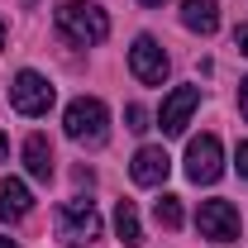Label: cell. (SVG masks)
<instances>
[{
    "label": "cell",
    "instance_id": "obj_11",
    "mask_svg": "<svg viewBox=\"0 0 248 248\" xmlns=\"http://www.w3.org/2000/svg\"><path fill=\"white\" fill-rule=\"evenodd\" d=\"M24 167H29L33 182H48V177H53V143H48L43 134H29V139H24Z\"/></svg>",
    "mask_w": 248,
    "mask_h": 248
},
{
    "label": "cell",
    "instance_id": "obj_20",
    "mask_svg": "<svg viewBox=\"0 0 248 248\" xmlns=\"http://www.w3.org/2000/svg\"><path fill=\"white\" fill-rule=\"evenodd\" d=\"M0 248H19V244H15V239H0Z\"/></svg>",
    "mask_w": 248,
    "mask_h": 248
},
{
    "label": "cell",
    "instance_id": "obj_17",
    "mask_svg": "<svg viewBox=\"0 0 248 248\" xmlns=\"http://www.w3.org/2000/svg\"><path fill=\"white\" fill-rule=\"evenodd\" d=\"M239 115H244V120H248V77H244V81H239Z\"/></svg>",
    "mask_w": 248,
    "mask_h": 248
},
{
    "label": "cell",
    "instance_id": "obj_10",
    "mask_svg": "<svg viewBox=\"0 0 248 248\" xmlns=\"http://www.w3.org/2000/svg\"><path fill=\"white\" fill-rule=\"evenodd\" d=\"M33 210V196L19 177H5L0 182V219H24Z\"/></svg>",
    "mask_w": 248,
    "mask_h": 248
},
{
    "label": "cell",
    "instance_id": "obj_13",
    "mask_svg": "<svg viewBox=\"0 0 248 248\" xmlns=\"http://www.w3.org/2000/svg\"><path fill=\"white\" fill-rule=\"evenodd\" d=\"M115 229H120V239L129 248L143 244V229H139V210H134V201H120V205H115Z\"/></svg>",
    "mask_w": 248,
    "mask_h": 248
},
{
    "label": "cell",
    "instance_id": "obj_3",
    "mask_svg": "<svg viewBox=\"0 0 248 248\" xmlns=\"http://www.w3.org/2000/svg\"><path fill=\"white\" fill-rule=\"evenodd\" d=\"M53 81L48 77H38V72H19L15 81H10V105L19 110V115H29V120H38V115H48L53 110Z\"/></svg>",
    "mask_w": 248,
    "mask_h": 248
},
{
    "label": "cell",
    "instance_id": "obj_22",
    "mask_svg": "<svg viewBox=\"0 0 248 248\" xmlns=\"http://www.w3.org/2000/svg\"><path fill=\"white\" fill-rule=\"evenodd\" d=\"M0 48H5V24H0Z\"/></svg>",
    "mask_w": 248,
    "mask_h": 248
},
{
    "label": "cell",
    "instance_id": "obj_4",
    "mask_svg": "<svg viewBox=\"0 0 248 248\" xmlns=\"http://www.w3.org/2000/svg\"><path fill=\"white\" fill-rule=\"evenodd\" d=\"M58 239L62 244H91L100 239V215L91 201H62L58 205Z\"/></svg>",
    "mask_w": 248,
    "mask_h": 248
},
{
    "label": "cell",
    "instance_id": "obj_16",
    "mask_svg": "<svg viewBox=\"0 0 248 248\" xmlns=\"http://www.w3.org/2000/svg\"><path fill=\"white\" fill-rule=\"evenodd\" d=\"M234 48L248 58V24H239V29H234Z\"/></svg>",
    "mask_w": 248,
    "mask_h": 248
},
{
    "label": "cell",
    "instance_id": "obj_14",
    "mask_svg": "<svg viewBox=\"0 0 248 248\" xmlns=\"http://www.w3.org/2000/svg\"><path fill=\"white\" fill-rule=\"evenodd\" d=\"M153 215H157L162 229H177V224H182V201H177V196H162V201L153 205Z\"/></svg>",
    "mask_w": 248,
    "mask_h": 248
},
{
    "label": "cell",
    "instance_id": "obj_8",
    "mask_svg": "<svg viewBox=\"0 0 248 248\" xmlns=\"http://www.w3.org/2000/svg\"><path fill=\"white\" fill-rule=\"evenodd\" d=\"M196 105H201V91H196V86H177V91L162 100V115H157L162 134H167V139L186 134V120H191V110H196Z\"/></svg>",
    "mask_w": 248,
    "mask_h": 248
},
{
    "label": "cell",
    "instance_id": "obj_6",
    "mask_svg": "<svg viewBox=\"0 0 248 248\" xmlns=\"http://www.w3.org/2000/svg\"><path fill=\"white\" fill-rule=\"evenodd\" d=\"M196 229H201L205 239H215V244H234L239 229H244L239 205H229V201H201V210H196Z\"/></svg>",
    "mask_w": 248,
    "mask_h": 248
},
{
    "label": "cell",
    "instance_id": "obj_21",
    "mask_svg": "<svg viewBox=\"0 0 248 248\" xmlns=\"http://www.w3.org/2000/svg\"><path fill=\"white\" fill-rule=\"evenodd\" d=\"M143 5H167V0H143Z\"/></svg>",
    "mask_w": 248,
    "mask_h": 248
},
{
    "label": "cell",
    "instance_id": "obj_15",
    "mask_svg": "<svg viewBox=\"0 0 248 248\" xmlns=\"http://www.w3.org/2000/svg\"><path fill=\"white\" fill-rule=\"evenodd\" d=\"M124 120H129L134 134H143V129H148V110H143V105H129V110H124Z\"/></svg>",
    "mask_w": 248,
    "mask_h": 248
},
{
    "label": "cell",
    "instance_id": "obj_1",
    "mask_svg": "<svg viewBox=\"0 0 248 248\" xmlns=\"http://www.w3.org/2000/svg\"><path fill=\"white\" fill-rule=\"evenodd\" d=\"M62 129L72 143H86V148H100L110 139V110L95 100V95H77L62 115Z\"/></svg>",
    "mask_w": 248,
    "mask_h": 248
},
{
    "label": "cell",
    "instance_id": "obj_5",
    "mask_svg": "<svg viewBox=\"0 0 248 248\" xmlns=\"http://www.w3.org/2000/svg\"><path fill=\"white\" fill-rule=\"evenodd\" d=\"M219 172H224V148H219V139L215 134L191 139V143H186V177L196 186H210V182H219Z\"/></svg>",
    "mask_w": 248,
    "mask_h": 248
},
{
    "label": "cell",
    "instance_id": "obj_18",
    "mask_svg": "<svg viewBox=\"0 0 248 248\" xmlns=\"http://www.w3.org/2000/svg\"><path fill=\"white\" fill-rule=\"evenodd\" d=\"M234 162H239V177H248V143H239V157Z\"/></svg>",
    "mask_w": 248,
    "mask_h": 248
},
{
    "label": "cell",
    "instance_id": "obj_7",
    "mask_svg": "<svg viewBox=\"0 0 248 248\" xmlns=\"http://www.w3.org/2000/svg\"><path fill=\"white\" fill-rule=\"evenodd\" d=\"M129 72H134L143 86H162V81H167V53H162V43L148 38V33H139L134 48H129Z\"/></svg>",
    "mask_w": 248,
    "mask_h": 248
},
{
    "label": "cell",
    "instance_id": "obj_2",
    "mask_svg": "<svg viewBox=\"0 0 248 248\" xmlns=\"http://www.w3.org/2000/svg\"><path fill=\"white\" fill-rule=\"evenodd\" d=\"M58 29L72 43H100L110 33V19H105V10L91 5V0H67V5H58Z\"/></svg>",
    "mask_w": 248,
    "mask_h": 248
},
{
    "label": "cell",
    "instance_id": "obj_9",
    "mask_svg": "<svg viewBox=\"0 0 248 248\" xmlns=\"http://www.w3.org/2000/svg\"><path fill=\"white\" fill-rule=\"evenodd\" d=\"M167 172H172V157H167V148H139L134 153V162H129V177L139 186H162L167 182Z\"/></svg>",
    "mask_w": 248,
    "mask_h": 248
},
{
    "label": "cell",
    "instance_id": "obj_19",
    "mask_svg": "<svg viewBox=\"0 0 248 248\" xmlns=\"http://www.w3.org/2000/svg\"><path fill=\"white\" fill-rule=\"evenodd\" d=\"M5 157H10V139L0 134V162H5Z\"/></svg>",
    "mask_w": 248,
    "mask_h": 248
},
{
    "label": "cell",
    "instance_id": "obj_12",
    "mask_svg": "<svg viewBox=\"0 0 248 248\" xmlns=\"http://www.w3.org/2000/svg\"><path fill=\"white\" fill-rule=\"evenodd\" d=\"M182 24L191 33H215L219 29V5L215 0H182Z\"/></svg>",
    "mask_w": 248,
    "mask_h": 248
}]
</instances>
